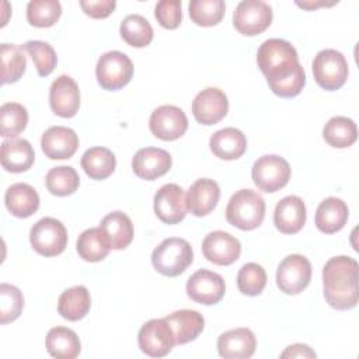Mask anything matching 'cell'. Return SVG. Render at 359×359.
Listing matches in <instances>:
<instances>
[{"label": "cell", "mask_w": 359, "mask_h": 359, "mask_svg": "<svg viewBox=\"0 0 359 359\" xmlns=\"http://www.w3.org/2000/svg\"><path fill=\"white\" fill-rule=\"evenodd\" d=\"M257 63L268 84L290 76L300 66L294 46L280 38H269L261 43Z\"/></svg>", "instance_id": "obj_2"}, {"label": "cell", "mask_w": 359, "mask_h": 359, "mask_svg": "<svg viewBox=\"0 0 359 359\" xmlns=\"http://www.w3.org/2000/svg\"><path fill=\"white\" fill-rule=\"evenodd\" d=\"M139 348L151 358L168 355L175 345L174 332L165 318H153L142 325L137 334Z\"/></svg>", "instance_id": "obj_11"}, {"label": "cell", "mask_w": 359, "mask_h": 359, "mask_svg": "<svg viewBox=\"0 0 359 359\" xmlns=\"http://www.w3.org/2000/svg\"><path fill=\"white\" fill-rule=\"evenodd\" d=\"M307 212L302 198L289 195L282 198L273 212L275 227L283 234H294L300 231L306 223Z\"/></svg>", "instance_id": "obj_20"}, {"label": "cell", "mask_w": 359, "mask_h": 359, "mask_svg": "<svg viewBox=\"0 0 359 359\" xmlns=\"http://www.w3.org/2000/svg\"><path fill=\"white\" fill-rule=\"evenodd\" d=\"M1 59V84H11L21 79L27 67L24 48L15 43H3L0 46Z\"/></svg>", "instance_id": "obj_34"}, {"label": "cell", "mask_w": 359, "mask_h": 359, "mask_svg": "<svg viewBox=\"0 0 359 359\" xmlns=\"http://www.w3.org/2000/svg\"><path fill=\"white\" fill-rule=\"evenodd\" d=\"M184 189L177 184L163 185L154 195V213L167 224H177L187 216Z\"/></svg>", "instance_id": "obj_15"}, {"label": "cell", "mask_w": 359, "mask_h": 359, "mask_svg": "<svg viewBox=\"0 0 359 359\" xmlns=\"http://www.w3.org/2000/svg\"><path fill=\"white\" fill-rule=\"evenodd\" d=\"M359 265L356 259L338 255L330 258L323 268V286L327 303L335 310H351L356 307Z\"/></svg>", "instance_id": "obj_1"}, {"label": "cell", "mask_w": 359, "mask_h": 359, "mask_svg": "<svg viewBox=\"0 0 359 359\" xmlns=\"http://www.w3.org/2000/svg\"><path fill=\"white\" fill-rule=\"evenodd\" d=\"M122 39L133 48H144L153 41V28L150 22L140 14L126 15L119 27Z\"/></svg>", "instance_id": "obj_35"}, {"label": "cell", "mask_w": 359, "mask_h": 359, "mask_svg": "<svg viewBox=\"0 0 359 359\" xmlns=\"http://www.w3.org/2000/svg\"><path fill=\"white\" fill-rule=\"evenodd\" d=\"M60 15L62 6L57 0H31L27 4V20L34 27H52Z\"/></svg>", "instance_id": "obj_39"}, {"label": "cell", "mask_w": 359, "mask_h": 359, "mask_svg": "<svg viewBox=\"0 0 359 359\" xmlns=\"http://www.w3.org/2000/svg\"><path fill=\"white\" fill-rule=\"evenodd\" d=\"M349 209L346 203L335 196L325 198L316 210V226L325 234L339 231L348 220Z\"/></svg>", "instance_id": "obj_27"}, {"label": "cell", "mask_w": 359, "mask_h": 359, "mask_svg": "<svg viewBox=\"0 0 359 359\" xmlns=\"http://www.w3.org/2000/svg\"><path fill=\"white\" fill-rule=\"evenodd\" d=\"M95 76L104 90L115 91L132 80L133 63L123 52L109 50L100 56L95 66Z\"/></svg>", "instance_id": "obj_6"}, {"label": "cell", "mask_w": 359, "mask_h": 359, "mask_svg": "<svg viewBox=\"0 0 359 359\" xmlns=\"http://www.w3.org/2000/svg\"><path fill=\"white\" fill-rule=\"evenodd\" d=\"M83 11L93 18H105L116 7L115 0H81Z\"/></svg>", "instance_id": "obj_45"}, {"label": "cell", "mask_w": 359, "mask_h": 359, "mask_svg": "<svg viewBox=\"0 0 359 359\" xmlns=\"http://www.w3.org/2000/svg\"><path fill=\"white\" fill-rule=\"evenodd\" d=\"M35 153L31 143L25 139H10L1 143L0 161L8 172H24L31 168Z\"/></svg>", "instance_id": "obj_24"}, {"label": "cell", "mask_w": 359, "mask_h": 359, "mask_svg": "<svg viewBox=\"0 0 359 359\" xmlns=\"http://www.w3.org/2000/svg\"><path fill=\"white\" fill-rule=\"evenodd\" d=\"M220 198V188L216 181L210 178L196 180L188 189L185 202L188 210L194 216H206L217 205Z\"/></svg>", "instance_id": "obj_22"}, {"label": "cell", "mask_w": 359, "mask_h": 359, "mask_svg": "<svg viewBox=\"0 0 359 359\" xmlns=\"http://www.w3.org/2000/svg\"><path fill=\"white\" fill-rule=\"evenodd\" d=\"M41 147L50 160L70 158L79 147V136L66 126H50L41 137Z\"/></svg>", "instance_id": "obj_19"}, {"label": "cell", "mask_w": 359, "mask_h": 359, "mask_svg": "<svg viewBox=\"0 0 359 359\" xmlns=\"http://www.w3.org/2000/svg\"><path fill=\"white\" fill-rule=\"evenodd\" d=\"M257 346L255 335L248 328L229 330L217 338V352L224 359H248Z\"/></svg>", "instance_id": "obj_21"}, {"label": "cell", "mask_w": 359, "mask_h": 359, "mask_svg": "<svg viewBox=\"0 0 359 359\" xmlns=\"http://www.w3.org/2000/svg\"><path fill=\"white\" fill-rule=\"evenodd\" d=\"M251 175L259 191L276 192L289 182L290 165L280 156L265 154L254 163Z\"/></svg>", "instance_id": "obj_8"}, {"label": "cell", "mask_w": 359, "mask_h": 359, "mask_svg": "<svg viewBox=\"0 0 359 359\" xmlns=\"http://www.w3.org/2000/svg\"><path fill=\"white\" fill-rule=\"evenodd\" d=\"M49 105L62 118H72L80 108V90L67 74H60L49 88Z\"/></svg>", "instance_id": "obj_16"}, {"label": "cell", "mask_w": 359, "mask_h": 359, "mask_svg": "<svg viewBox=\"0 0 359 359\" xmlns=\"http://www.w3.org/2000/svg\"><path fill=\"white\" fill-rule=\"evenodd\" d=\"M48 191L56 196H67L77 191L80 185V177L77 171L70 165L53 167L45 177Z\"/></svg>", "instance_id": "obj_36"}, {"label": "cell", "mask_w": 359, "mask_h": 359, "mask_svg": "<svg viewBox=\"0 0 359 359\" xmlns=\"http://www.w3.org/2000/svg\"><path fill=\"white\" fill-rule=\"evenodd\" d=\"M22 48L32 57L39 76L45 77L53 72L57 63V56L52 45L43 41H28Z\"/></svg>", "instance_id": "obj_42"}, {"label": "cell", "mask_w": 359, "mask_h": 359, "mask_svg": "<svg viewBox=\"0 0 359 359\" xmlns=\"http://www.w3.org/2000/svg\"><path fill=\"white\" fill-rule=\"evenodd\" d=\"M46 351L56 359H74L80 355L81 344L77 334L67 327H53L46 335Z\"/></svg>", "instance_id": "obj_30"}, {"label": "cell", "mask_w": 359, "mask_h": 359, "mask_svg": "<svg viewBox=\"0 0 359 359\" xmlns=\"http://www.w3.org/2000/svg\"><path fill=\"white\" fill-rule=\"evenodd\" d=\"M266 286V272L255 262L244 264L237 273V287L243 294L258 296Z\"/></svg>", "instance_id": "obj_40"}, {"label": "cell", "mask_w": 359, "mask_h": 359, "mask_svg": "<svg viewBox=\"0 0 359 359\" xmlns=\"http://www.w3.org/2000/svg\"><path fill=\"white\" fill-rule=\"evenodd\" d=\"M76 247L80 258L87 262L102 261L111 250L107 236L101 227H91L84 230L79 236Z\"/></svg>", "instance_id": "obj_32"}, {"label": "cell", "mask_w": 359, "mask_h": 359, "mask_svg": "<svg viewBox=\"0 0 359 359\" xmlns=\"http://www.w3.org/2000/svg\"><path fill=\"white\" fill-rule=\"evenodd\" d=\"M265 201L252 189H240L230 198L226 208L227 222L244 231L254 230L264 222Z\"/></svg>", "instance_id": "obj_3"}, {"label": "cell", "mask_w": 359, "mask_h": 359, "mask_svg": "<svg viewBox=\"0 0 359 359\" xmlns=\"http://www.w3.org/2000/svg\"><path fill=\"white\" fill-rule=\"evenodd\" d=\"M91 307V296L86 286L77 285L66 289L57 299L59 314L69 321H79L87 316Z\"/></svg>", "instance_id": "obj_29"}, {"label": "cell", "mask_w": 359, "mask_h": 359, "mask_svg": "<svg viewBox=\"0 0 359 359\" xmlns=\"http://www.w3.org/2000/svg\"><path fill=\"white\" fill-rule=\"evenodd\" d=\"M209 146L212 153L222 160H236L247 149L245 135L237 128H223L210 136Z\"/></svg>", "instance_id": "obj_25"}, {"label": "cell", "mask_w": 359, "mask_h": 359, "mask_svg": "<svg viewBox=\"0 0 359 359\" xmlns=\"http://www.w3.org/2000/svg\"><path fill=\"white\" fill-rule=\"evenodd\" d=\"M313 76L321 88L335 91L348 79V62L339 50L323 49L313 60Z\"/></svg>", "instance_id": "obj_5"}, {"label": "cell", "mask_w": 359, "mask_h": 359, "mask_svg": "<svg viewBox=\"0 0 359 359\" xmlns=\"http://www.w3.org/2000/svg\"><path fill=\"white\" fill-rule=\"evenodd\" d=\"M172 158L170 153L158 147H144L136 151L132 158L133 172L146 181L157 180L168 172L171 168Z\"/></svg>", "instance_id": "obj_18"}, {"label": "cell", "mask_w": 359, "mask_h": 359, "mask_svg": "<svg viewBox=\"0 0 359 359\" xmlns=\"http://www.w3.org/2000/svg\"><path fill=\"white\" fill-rule=\"evenodd\" d=\"M194 261V251L191 244L180 237H170L163 240L151 254V264L154 269L164 276L181 275Z\"/></svg>", "instance_id": "obj_4"}, {"label": "cell", "mask_w": 359, "mask_h": 359, "mask_svg": "<svg viewBox=\"0 0 359 359\" xmlns=\"http://www.w3.org/2000/svg\"><path fill=\"white\" fill-rule=\"evenodd\" d=\"M154 15L157 22L167 28L175 29L181 24V0H161L154 7Z\"/></svg>", "instance_id": "obj_44"}, {"label": "cell", "mask_w": 359, "mask_h": 359, "mask_svg": "<svg viewBox=\"0 0 359 359\" xmlns=\"http://www.w3.org/2000/svg\"><path fill=\"white\" fill-rule=\"evenodd\" d=\"M311 280V264L300 254H290L282 259L276 269V285L286 294L303 292Z\"/></svg>", "instance_id": "obj_10"}, {"label": "cell", "mask_w": 359, "mask_h": 359, "mask_svg": "<svg viewBox=\"0 0 359 359\" xmlns=\"http://www.w3.org/2000/svg\"><path fill=\"white\" fill-rule=\"evenodd\" d=\"M226 13L223 0H192L189 3V17L201 27H213L222 21Z\"/></svg>", "instance_id": "obj_38"}, {"label": "cell", "mask_w": 359, "mask_h": 359, "mask_svg": "<svg viewBox=\"0 0 359 359\" xmlns=\"http://www.w3.org/2000/svg\"><path fill=\"white\" fill-rule=\"evenodd\" d=\"M202 252L209 262L216 265H231L241 254V244L234 236L216 230L205 237Z\"/></svg>", "instance_id": "obj_17"}, {"label": "cell", "mask_w": 359, "mask_h": 359, "mask_svg": "<svg viewBox=\"0 0 359 359\" xmlns=\"http://www.w3.org/2000/svg\"><path fill=\"white\" fill-rule=\"evenodd\" d=\"M32 248L43 257H55L65 251L67 245V230L55 217H42L29 231Z\"/></svg>", "instance_id": "obj_7"}, {"label": "cell", "mask_w": 359, "mask_h": 359, "mask_svg": "<svg viewBox=\"0 0 359 359\" xmlns=\"http://www.w3.org/2000/svg\"><path fill=\"white\" fill-rule=\"evenodd\" d=\"M28 123L27 108L18 102H6L0 107V135L3 137H15Z\"/></svg>", "instance_id": "obj_37"}, {"label": "cell", "mask_w": 359, "mask_h": 359, "mask_svg": "<svg viewBox=\"0 0 359 359\" xmlns=\"http://www.w3.org/2000/svg\"><path fill=\"white\" fill-rule=\"evenodd\" d=\"M81 168L91 180L108 178L116 167V158L114 153L101 146L90 147L81 156Z\"/></svg>", "instance_id": "obj_31"}, {"label": "cell", "mask_w": 359, "mask_h": 359, "mask_svg": "<svg viewBox=\"0 0 359 359\" xmlns=\"http://www.w3.org/2000/svg\"><path fill=\"white\" fill-rule=\"evenodd\" d=\"M24 309V296L18 287L1 283L0 285V323L8 324L17 320Z\"/></svg>", "instance_id": "obj_41"}, {"label": "cell", "mask_w": 359, "mask_h": 359, "mask_svg": "<svg viewBox=\"0 0 359 359\" xmlns=\"http://www.w3.org/2000/svg\"><path fill=\"white\" fill-rule=\"evenodd\" d=\"M272 22V8L262 0H243L233 14L234 28L247 36L264 32Z\"/></svg>", "instance_id": "obj_9"}, {"label": "cell", "mask_w": 359, "mask_h": 359, "mask_svg": "<svg viewBox=\"0 0 359 359\" xmlns=\"http://www.w3.org/2000/svg\"><path fill=\"white\" fill-rule=\"evenodd\" d=\"M4 202L10 213L15 217H29L39 208L38 192L25 182H17L7 188Z\"/></svg>", "instance_id": "obj_26"}, {"label": "cell", "mask_w": 359, "mask_h": 359, "mask_svg": "<svg viewBox=\"0 0 359 359\" xmlns=\"http://www.w3.org/2000/svg\"><path fill=\"white\" fill-rule=\"evenodd\" d=\"M282 358H316V352L304 344H293L289 345L282 353Z\"/></svg>", "instance_id": "obj_46"}, {"label": "cell", "mask_w": 359, "mask_h": 359, "mask_svg": "<svg viewBox=\"0 0 359 359\" xmlns=\"http://www.w3.org/2000/svg\"><path fill=\"white\" fill-rule=\"evenodd\" d=\"M164 318L174 332L175 345H184L196 339L205 327V318L196 310H177Z\"/></svg>", "instance_id": "obj_23"}, {"label": "cell", "mask_w": 359, "mask_h": 359, "mask_svg": "<svg viewBox=\"0 0 359 359\" xmlns=\"http://www.w3.org/2000/svg\"><path fill=\"white\" fill-rule=\"evenodd\" d=\"M323 137L332 147H349L358 139L356 123L348 116H332L323 129Z\"/></svg>", "instance_id": "obj_33"}, {"label": "cell", "mask_w": 359, "mask_h": 359, "mask_svg": "<svg viewBox=\"0 0 359 359\" xmlns=\"http://www.w3.org/2000/svg\"><path fill=\"white\" fill-rule=\"evenodd\" d=\"M229 111L227 95L217 87H206L192 101V114L202 125L220 122Z\"/></svg>", "instance_id": "obj_14"}, {"label": "cell", "mask_w": 359, "mask_h": 359, "mask_svg": "<svg viewBox=\"0 0 359 359\" xmlns=\"http://www.w3.org/2000/svg\"><path fill=\"white\" fill-rule=\"evenodd\" d=\"M306 84V73L303 66L300 65L290 76L278 80L275 83L268 84L273 94L282 97V98H292L302 93L303 87Z\"/></svg>", "instance_id": "obj_43"}, {"label": "cell", "mask_w": 359, "mask_h": 359, "mask_svg": "<svg viewBox=\"0 0 359 359\" xmlns=\"http://www.w3.org/2000/svg\"><path fill=\"white\" fill-rule=\"evenodd\" d=\"M149 128L157 139L171 142L180 139L187 132L188 118L180 107L161 105L151 112Z\"/></svg>", "instance_id": "obj_12"}, {"label": "cell", "mask_w": 359, "mask_h": 359, "mask_svg": "<svg viewBox=\"0 0 359 359\" xmlns=\"http://www.w3.org/2000/svg\"><path fill=\"white\" fill-rule=\"evenodd\" d=\"M100 227L105 233L109 247L112 250H123L132 243V238H133L132 220L126 213L121 210L108 213L101 220Z\"/></svg>", "instance_id": "obj_28"}, {"label": "cell", "mask_w": 359, "mask_h": 359, "mask_svg": "<svg viewBox=\"0 0 359 359\" xmlns=\"http://www.w3.org/2000/svg\"><path fill=\"white\" fill-rule=\"evenodd\" d=\"M224 292L226 283L222 275L209 269H198L187 282V294L189 299L205 306L219 303Z\"/></svg>", "instance_id": "obj_13"}]
</instances>
